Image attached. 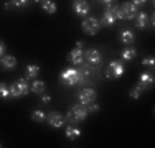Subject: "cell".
Segmentation results:
<instances>
[{"mask_svg": "<svg viewBox=\"0 0 155 148\" xmlns=\"http://www.w3.org/2000/svg\"><path fill=\"white\" fill-rule=\"evenodd\" d=\"M60 81H61V84H64V86H76V84H83L84 82L79 69H76V68L64 69V71L60 74Z\"/></svg>", "mask_w": 155, "mask_h": 148, "instance_id": "cell-1", "label": "cell"}, {"mask_svg": "<svg viewBox=\"0 0 155 148\" xmlns=\"http://www.w3.org/2000/svg\"><path fill=\"white\" fill-rule=\"evenodd\" d=\"M87 109L83 105V104H78V105H73L71 109L68 110V114H66V117H68V120L71 122V124H78V122H83V120H86V117H87Z\"/></svg>", "mask_w": 155, "mask_h": 148, "instance_id": "cell-2", "label": "cell"}, {"mask_svg": "<svg viewBox=\"0 0 155 148\" xmlns=\"http://www.w3.org/2000/svg\"><path fill=\"white\" fill-rule=\"evenodd\" d=\"M28 92H30V86H28L27 79H17L10 86V97H13V99H20L23 95H27Z\"/></svg>", "mask_w": 155, "mask_h": 148, "instance_id": "cell-3", "label": "cell"}, {"mask_svg": "<svg viewBox=\"0 0 155 148\" xmlns=\"http://www.w3.org/2000/svg\"><path fill=\"white\" fill-rule=\"evenodd\" d=\"M137 12L139 7H135L132 2H124L120 7H117V20H132Z\"/></svg>", "mask_w": 155, "mask_h": 148, "instance_id": "cell-4", "label": "cell"}, {"mask_svg": "<svg viewBox=\"0 0 155 148\" xmlns=\"http://www.w3.org/2000/svg\"><path fill=\"white\" fill-rule=\"evenodd\" d=\"M117 21V5H107L102 13V18L99 20L101 27H114Z\"/></svg>", "mask_w": 155, "mask_h": 148, "instance_id": "cell-5", "label": "cell"}, {"mask_svg": "<svg viewBox=\"0 0 155 148\" xmlns=\"http://www.w3.org/2000/svg\"><path fill=\"white\" fill-rule=\"evenodd\" d=\"M124 72H125V66L119 61V59H112L107 66L106 77H107V79H119Z\"/></svg>", "mask_w": 155, "mask_h": 148, "instance_id": "cell-6", "label": "cell"}, {"mask_svg": "<svg viewBox=\"0 0 155 148\" xmlns=\"http://www.w3.org/2000/svg\"><path fill=\"white\" fill-rule=\"evenodd\" d=\"M81 30H83L86 35L93 36V35H97L99 30H101V23L96 17H86L84 21L81 23Z\"/></svg>", "mask_w": 155, "mask_h": 148, "instance_id": "cell-7", "label": "cell"}, {"mask_svg": "<svg viewBox=\"0 0 155 148\" xmlns=\"http://www.w3.org/2000/svg\"><path fill=\"white\" fill-rule=\"evenodd\" d=\"M84 61H86L87 64H91V66H94V68H97V66L102 63V56H101V53H99L97 50L91 48V50L84 51Z\"/></svg>", "mask_w": 155, "mask_h": 148, "instance_id": "cell-8", "label": "cell"}, {"mask_svg": "<svg viewBox=\"0 0 155 148\" xmlns=\"http://www.w3.org/2000/svg\"><path fill=\"white\" fill-rule=\"evenodd\" d=\"M96 97H97V94H96V91L91 89V87L83 89V91L78 94V101H79V104H83V105H87V104H91V102H96Z\"/></svg>", "mask_w": 155, "mask_h": 148, "instance_id": "cell-9", "label": "cell"}, {"mask_svg": "<svg viewBox=\"0 0 155 148\" xmlns=\"http://www.w3.org/2000/svg\"><path fill=\"white\" fill-rule=\"evenodd\" d=\"M45 122H48V125L53 128H61L64 125V115L60 112H50V114H46Z\"/></svg>", "mask_w": 155, "mask_h": 148, "instance_id": "cell-10", "label": "cell"}, {"mask_svg": "<svg viewBox=\"0 0 155 148\" xmlns=\"http://www.w3.org/2000/svg\"><path fill=\"white\" fill-rule=\"evenodd\" d=\"M68 63H71V64H74V66H81L84 63V51L81 50V48L71 50L68 54Z\"/></svg>", "mask_w": 155, "mask_h": 148, "instance_id": "cell-11", "label": "cell"}, {"mask_svg": "<svg viewBox=\"0 0 155 148\" xmlns=\"http://www.w3.org/2000/svg\"><path fill=\"white\" fill-rule=\"evenodd\" d=\"M73 10H74V13L79 15V17H87L91 7L86 0H74V2H73Z\"/></svg>", "mask_w": 155, "mask_h": 148, "instance_id": "cell-12", "label": "cell"}, {"mask_svg": "<svg viewBox=\"0 0 155 148\" xmlns=\"http://www.w3.org/2000/svg\"><path fill=\"white\" fill-rule=\"evenodd\" d=\"M0 61H2V68L5 69V71H13V69L17 68V59L12 56V54H3L2 58H0Z\"/></svg>", "mask_w": 155, "mask_h": 148, "instance_id": "cell-13", "label": "cell"}, {"mask_svg": "<svg viewBox=\"0 0 155 148\" xmlns=\"http://www.w3.org/2000/svg\"><path fill=\"white\" fill-rule=\"evenodd\" d=\"M134 20H135V27L139 30H145L147 25H149V15L145 12H137L134 17Z\"/></svg>", "mask_w": 155, "mask_h": 148, "instance_id": "cell-14", "label": "cell"}, {"mask_svg": "<svg viewBox=\"0 0 155 148\" xmlns=\"http://www.w3.org/2000/svg\"><path fill=\"white\" fill-rule=\"evenodd\" d=\"M139 84L145 89V91H147V89H152L153 87V74L152 72H142V74H140Z\"/></svg>", "mask_w": 155, "mask_h": 148, "instance_id": "cell-15", "label": "cell"}, {"mask_svg": "<svg viewBox=\"0 0 155 148\" xmlns=\"http://www.w3.org/2000/svg\"><path fill=\"white\" fill-rule=\"evenodd\" d=\"M119 40L124 44H127V46H132V43L135 41V35H134L132 30H122V31L119 33Z\"/></svg>", "mask_w": 155, "mask_h": 148, "instance_id": "cell-16", "label": "cell"}, {"mask_svg": "<svg viewBox=\"0 0 155 148\" xmlns=\"http://www.w3.org/2000/svg\"><path fill=\"white\" fill-rule=\"evenodd\" d=\"M40 74V66L38 64H28L25 69V79H36Z\"/></svg>", "mask_w": 155, "mask_h": 148, "instance_id": "cell-17", "label": "cell"}, {"mask_svg": "<svg viewBox=\"0 0 155 148\" xmlns=\"http://www.w3.org/2000/svg\"><path fill=\"white\" fill-rule=\"evenodd\" d=\"M94 71H96V68H94V66H91V64H87V63H86V64L83 63V64L79 66V72H81V76H83L84 81L89 79V77L94 74Z\"/></svg>", "mask_w": 155, "mask_h": 148, "instance_id": "cell-18", "label": "cell"}, {"mask_svg": "<svg viewBox=\"0 0 155 148\" xmlns=\"http://www.w3.org/2000/svg\"><path fill=\"white\" fill-rule=\"evenodd\" d=\"M31 92H35L36 95H41L43 92H46V84L43 81H38V79H33L31 82V87H30Z\"/></svg>", "mask_w": 155, "mask_h": 148, "instance_id": "cell-19", "label": "cell"}, {"mask_svg": "<svg viewBox=\"0 0 155 148\" xmlns=\"http://www.w3.org/2000/svg\"><path fill=\"white\" fill-rule=\"evenodd\" d=\"M64 135H66V138L68 140H76V138H79L81 137V130L78 127H74V125H68L66 127V130H64Z\"/></svg>", "mask_w": 155, "mask_h": 148, "instance_id": "cell-20", "label": "cell"}, {"mask_svg": "<svg viewBox=\"0 0 155 148\" xmlns=\"http://www.w3.org/2000/svg\"><path fill=\"white\" fill-rule=\"evenodd\" d=\"M135 56H137V51H135L132 46H125L122 50V53H120V58H122L124 61H132Z\"/></svg>", "mask_w": 155, "mask_h": 148, "instance_id": "cell-21", "label": "cell"}, {"mask_svg": "<svg viewBox=\"0 0 155 148\" xmlns=\"http://www.w3.org/2000/svg\"><path fill=\"white\" fill-rule=\"evenodd\" d=\"M41 8H43V12L48 13V15H54L56 10H58V5L53 2V0H46V2L41 3Z\"/></svg>", "mask_w": 155, "mask_h": 148, "instance_id": "cell-22", "label": "cell"}, {"mask_svg": "<svg viewBox=\"0 0 155 148\" xmlns=\"http://www.w3.org/2000/svg\"><path fill=\"white\" fill-rule=\"evenodd\" d=\"M143 92H145V89L140 86V84H137V86H134V87L130 89V97L132 99H140Z\"/></svg>", "mask_w": 155, "mask_h": 148, "instance_id": "cell-23", "label": "cell"}, {"mask_svg": "<svg viewBox=\"0 0 155 148\" xmlns=\"http://www.w3.org/2000/svg\"><path fill=\"white\" fill-rule=\"evenodd\" d=\"M46 118V114L43 112V110H35V112L31 114V120L36 122V124H40V122H45Z\"/></svg>", "mask_w": 155, "mask_h": 148, "instance_id": "cell-24", "label": "cell"}, {"mask_svg": "<svg viewBox=\"0 0 155 148\" xmlns=\"http://www.w3.org/2000/svg\"><path fill=\"white\" fill-rule=\"evenodd\" d=\"M0 97L2 99L10 97V86H7L5 82H0Z\"/></svg>", "mask_w": 155, "mask_h": 148, "instance_id": "cell-25", "label": "cell"}, {"mask_svg": "<svg viewBox=\"0 0 155 148\" xmlns=\"http://www.w3.org/2000/svg\"><path fill=\"white\" fill-rule=\"evenodd\" d=\"M142 64L143 66H149V68H153V66H155V58L152 56V54H150V56H145L142 59Z\"/></svg>", "mask_w": 155, "mask_h": 148, "instance_id": "cell-26", "label": "cell"}, {"mask_svg": "<svg viewBox=\"0 0 155 148\" xmlns=\"http://www.w3.org/2000/svg\"><path fill=\"white\" fill-rule=\"evenodd\" d=\"M12 2L13 7H17V8H23V7L28 5V0H10Z\"/></svg>", "mask_w": 155, "mask_h": 148, "instance_id": "cell-27", "label": "cell"}, {"mask_svg": "<svg viewBox=\"0 0 155 148\" xmlns=\"http://www.w3.org/2000/svg\"><path fill=\"white\" fill-rule=\"evenodd\" d=\"M87 112H91V114H96V112H99V105L96 102H91V104H87Z\"/></svg>", "mask_w": 155, "mask_h": 148, "instance_id": "cell-28", "label": "cell"}, {"mask_svg": "<svg viewBox=\"0 0 155 148\" xmlns=\"http://www.w3.org/2000/svg\"><path fill=\"white\" fill-rule=\"evenodd\" d=\"M147 2H149V0H132V3H134L135 7H142V5H145Z\"/></svg>", "mask_w": 155, "mask_h": 148, "instance_id": "cell-29", "label": "cell"}, {"mask_svg": "<svg viewBox=\"0 0 155 148\" xmlns=\"http://www.w3.org/2000/svg\"><path fill=\"white\" fill-rule=\"evenodd\" d=\"M5 51H7V46H5V43H3L2 40H0V58H2L3 54H5Z\"/></svg>", "mask_w": 155, "mask_h": 148, "instance_id": "cell-30", "label": "cell"}, {"mask_svg": "<svg viewBox=\"0 0 155 148\" xmlns=\"http://www.w3.org/2000/svg\"><path fill=\"white\" fill-rule=\"evenodd\" d=\"M50 101H51V97H50V95L46 94V92H43V94H41V102H45V104H48V102H50Z\"/></svg>", "mask_w": 155, "mask_h": 148, "instance_id": "cell-31", "label": "cell"}, {"mask_svg": "<svg viewBox=\"0 0 155 148\" xmlns=\"http://www.w3.org/2000/svg\"><path fill=\"white\" fill-rule=\"evenodd\" d=\"M101 3H106V5H112V2L114 0H99Z\"/></svg>", "mask_w": 155, "mask_h": 148, "instance_id": "cell-32", "label": "cell"}, {"mask_svg": "<svg viewBox=\"0 0 155 148\" xmlns=\"http://www.w3.org/2000/svg\"><path fill=\"white\" fill-rule=\"evenodd\" d=\"M12 7H13V5H12V2H7V3H5V10H10Z\"/></svg>", "mask_w": 155, "mask_h": 148, "instance_id": "cell-33", "label": "cell"}, {"mask_svg": "<svg viewBox=\"0 0 155 148\" xmlns=\"http://www.w3.org/2000/svg\"><path fill=\"white\" fill-rule=\"evenodd\" d=\"M83 46H84L83 41H78V43H76V48H81V50H83Z\"/></svg>", "mask_w": 155, "mask_h": 148, "instance_id": "cell-34", "label": "cell"}, {"mask_svg": "<svg viewBox=\"0 0 155 148\" xmlns=\"http://www.w3.org/2000/svg\"><path fill=\"white\" fill-rule=\"evenodd\" d=\"M33 2H36V3H40V5H41V3L46 2V0H33Z\"/></svg>", "mask_w": 155, "mask_h": 148, "instance_id": "cell-35", "label": "cell"}, {"mask_svg": "<svg viewBox=\"0 0 155 148\" xmlns=\"http://www.w3.org/2000/svg\"><path fill=\"white\" fill-rule=\"evenodd\" d=\"M0 146H2V145H0Z\"/></svg>", "mask_w": 155, "mask_h": 148, "instance_id": "cell-36", "label": "cell"}]
</instances>
